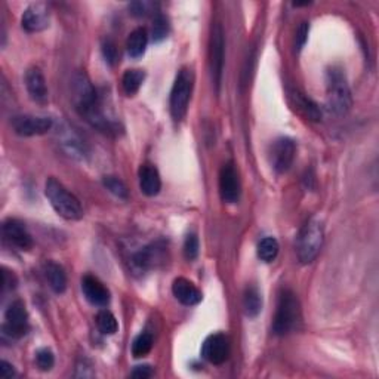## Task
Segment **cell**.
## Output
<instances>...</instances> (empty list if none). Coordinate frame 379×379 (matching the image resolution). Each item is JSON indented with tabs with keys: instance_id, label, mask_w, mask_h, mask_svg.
Returning a JSON list of instances; mask_svg holds the SVG:
<instances>
[{
	"instance_id": "cell-1",
	"label": "cell",
	"mask_w": 379,
	"mask_h": 379,
	"mask_svg": "<svg viewBox=\"0 0 379 379\" xmlns=\"http://www.w3.org/2000/svg\"><path fill=\"white\" fill-rule=\"evenodd\" d=\"M71 100L76 112L92 128L108 135H116L120 132V125L105 113L101 98L98 96L94 84L83 73H77L71 80Z\"/></svg>"
},
{
	"instance_id": "cell-2",
	"label": "cell",
	"mask_w": 379,
	"mask_h": 379,
	"mask_svg": "<svg viewBox=\"0 0 379 379\" xmlns=\"http://www.w3.org/2000/svg\"><path fill=\"white\" fill-rule=\"evenodd\" d=\"M301 323V305L295 293L283 289L278 295L277 310L273 319V332L277 336H285L295 332Z\"/></svg>"
},
{
	"instance_id": "cell-3",
	"label": "cell",
	"mask_w": 379,
	"mask_h": 379,
	"mask_svg": "<svg viewBox=\"0 0 379 379\" xmlns=\"http://www.w3.org/2000/svg\"><path fill=\"white\" fill-rule=\"evenodd\" d=\"M45 195L55 212L67 221H79L83 218V207L75 194L70 193L55 178H47L45 184Z\"/></svg>"
},
{
	"instance_id": "cell-4",
	"label": "cell",
	"mask_w": 379,
	"mask_h": 379,
	"mask_svg": "<svg viewBox=\"0 0 379 379\" xmlns=\"http://www.w3.org/2000/svg\"><path fill=\"white\" fill-rule=\"evenodd\" d=\"M351 105L352 98L345 75L334 67L327 71V108L336 116H344Z\"/></svg>"
},
{
	"instance_id": "cell-5",
	"label": "cell",
	"mask_w": 379,
	"mask_h": 379,
	"mask_svg": "<svg viewBox=\"0 0 379 379\" xmlns=\"http://www.w3.org/2000/svg\"><path fill=\"white\" fill-rule=\"evenodd\" d=\"M325 231L323 225L319 219L311 218L299 231V236L297 240V252L298 258L302 264H310L315 260L323 246Z\"/></svg>"
},
{
	"instance_id": "cell-6",
	"label": "cell",
	"mask_w": 379,
	"mask_h": 379,
	"mask_svg": "<svg viewBox=\"0 0 379 379\" xmlns=\"http://www.w3.org/2000/svg\"><path fill=\"white\" fill-rule=\"evenodd\" d=\"M194 87V75L190 68H182L175 79V83L170 91V114L175 121H181L186 117L188 104L191 100Z\"/></svg>"
},
{
	"instance_id": "cell-7",
	"label": "cell",
	"mask_w": 379,
	"mask_h": 379,
	"mask_svg": "<svg viewBox=\"0 0 379 379\" xmlns=\"http://www.w3.org/2000/svg\"><path fill=\"white\" fill-rule=\"evenodd\" d=\"M211 73L212 80L216 88V92H219L223 82V73H224V58H225V40H224V30L219 22H216L212 27L211 34Z\"/></svg>"
},
{
	"instance_id": "cell-8",
	"label": "cell",
	"mask_w": 379,
	"mask_h": 379,
	"mask_svg": "<svg viewBox=\"0 0 379 379\" xmlns=\"http://www.w3.org/2000/svg\"><path fill=\"white\" fill-rule=\"evenodd\" d=\"M3 334L9 338L20 339L29 331V314L26 304L17 299L5 311V323L2 326Z\"/></svg>"
},
{
	"instance_id": "cell-9",
	"label": "cell",
	"mask_w": 379,
	"mask_h": 379,
	"mask_svg": "<svg viewBox=\"0 0 379 379\" xmlns=\"http://www.w3.org/2000/svg\"><path fill=\"white\" fill-rule=\"evenodd\" d=\"M57 140L63 151L77 161H84L89 156L88 144L79 135L76 129H73L67 124H64L57 131Z\"/></svg>"
},
{
	"instance_id": "cell-10",
	"label": "cell",
	"mask_w": 379,
	"mask_h": 379,
	"mask_svg": "<svg viewBox=\"0 0 379 379\" xmlns=\"http://www.w3.org/2000/svg\"><path fill=\"white\" fill-rule=\"evenodd\" d=\"M10 125L14 128L15 133L21 137H36V135H45L52 129L54 121L51 117H42V116H15L10 120Z\"/></svg>"
},
{
	"instance_id": "cell-11",
	"label": "cell",
	"mask_w": 379,
	"mask_h": 379,
	"mask_svg": "<svg viewBox=\"0 0 379 379\" xmlns=\"http://www.w3.org/2000/svg\"><path fill=\"white\" fill-rule=\"evenodd\" d=\"M202 356L212 364H223L230 356V341L224 334H212L207 336L202 345Z\"/></svg>"
},
{
	"instance_id": "cell-12",
	"label": "cell",
	"mask_w": 379,
	"mask_h": 379,
	"mask_svg": "<svg viewBox=\"0 0 379 379\" xmlns=\"http://www.w3.org/2000/svg\"><path fill=\"white\" fill-rule=\"evenodd\" d=\"M3 240L10 248L18 251H30L33 248V237L27 231L26 225L17 219H6L2 225Z\"/></svg>"
},
{
	"instance_id": "cell-13",
	"label": "cell",
	"mask_w": 379,
	"mask_h": 379,
	"mask_svg": "<svg viewBox=\"0 0 379 379\" xmlns=\"http://www.w3.org/2000/svg\"><path fill=\"white\" fill-rule=\"evenodd\" d=\"M297 145L290 138H278L272 150V165L277 174H285L295 161Z\"/></svg>"
},
{
	"instance_id": "cell-14",
	"label": "cell",
	"mask_w": 379,
	"mask_h": 379,
	"mask_svg": "<svg viewBox=\"0 0 379 379\" xmlns=\"http://www.w3.org/2000/svg\"><path fill=\"white\" fill-rule=\"evenodd\" d=\"M219 193L227 203H236L240 198V181L233 163H225L219 172Z\"/></svg>"
},
{
	"instance_id": "cell-15",
	"label": "cell",
	"mask_w": 379,
	"mask_h": 379,
	"mask_svg": "<svg viewBox=\"0 0 379 379\" xmlns=\"http://www.w3.org/2000/svg\"><path fill=\"white\" fill-rule=\"evenodd\" d=\"M22 29L27 33H39L49 27V9L43 3H33L24 10Z\"/></svg>"
},
{
	"instance_id": "cell-16",
	"label": "cell",
	"mask_w": 379,
	"mask_h": 379,
	"mask_svg": "<svg viewBox=\"0 0 379 379\" xmlns=\"http://www.w3.org/2000/svg\"><path fill=\"white\" fill-rule=\"evenodd\" d=\"M82 292L95 307H107L110 304V290L95 276L88 274L82 278Z\"/></svg>"
},
{
	"instance_id": "cell-17",
	"label": "cell",
	"mask_w": 379,
	"mask_h": 379,
	"mask_svg": "<svg viewBox=\"0 0 379 379\" xmlns=\"http://www.w3.org/2000/svg\"><path fill=\"white\" fill-rule=\"evenodd\" d=\"M166 248L161 243H153L150 246H145L133 256V264L140 270H151L165 261Z\"/></svg>"
},
{
	"instance_id": "cell-18",
	"label": "cell",
	"mask_w": 379,
	"mask_h": 379,
	"mask_svg": "<svg viewBox=\"0 0 379 379\" xmlns=\"http://www.w3.org/2000/svg\"><path fill=\"white\" fill-rule=\"evenodd\" d=\"M26 88L29 91V95L31 96V100L36 101L38 104H45L47 101V87H46V80L43 73L31 67L26 73Z\"/></svg>"
},
{
	"instance_id": "cell-19",
	"label": "cell",
	"mask_w": 379,
	"mask_h": 379,
	"mask_svg": "<svg viewBox=\"0 0 379 379\" xmlns=\"http://www.w3.org/2000/svg\"><path fill=\"white\" fill-rule=\"evenodd\" d=\"M289 100L290 104L298 110V113L302 114L305 119H309L311 121H319L322 119V112L319 105H317L313 100L299 92L298 89H290L289 91Z\"/></svg>"
},
{
	"instance_id": "cell-20",
	"label": "cell",
	"mask_w": 379,
	"mask_h": 379,
	"mask_svg": "<svg viewBox=\"0 0 379 379\" xmlns=\"http://www.w3.org/2000/svg\"><path fill=\"white\" fill-rule=\"evenodd\" d=\"M172 292L174 297L182 305H187V307H191V305H195L202 301V292L195 288L190 280L184 277L175 278V282L172 285Z\"/></svg>"
},
{
	"instance_id": "cell-21",
	"label": "cell",
	"mask_w": 379,
	"mask_h": 379,
	"mask_svg": "<svg viewBox=\"0 0 379 379\" xmlns=\"http://www.w3.org/2000/svg\"><path fill=\"white\" fill-rule=\"evenodd\" d=\"M140 188L141 191L149 195V198H153V195H157L158 191L162 188V181L161 175H158V170L150 165L145 163L140 168Z\"/></svg>"
},
{
	"instance_id": "cell-22",
	"label": "cell",
	"mask_w": 379,
	"mask_h": 379,
	"mask_svg": "<svg viewBox=\"0 0 379 379\" xmlns=\"http://www.w3.org/2000/svg\"><path fill=\"white\" fill-rule=\"evenodd\" d=\"M43 274L46 282L55 293H64L67 289V274L64 268L57 262L49 261L43 265Z\"/></svg>"
},
{
	"instance_id": "cell-23",
	"label": "cell",
	"mask_w": 379,
	"mask_h": 379,
	"mask_svg": "<svg viewBox=\"0 0 379 379\" xmlns=\"http://www.w3.org/2000/svg\"><path fill=\"white\" fill-rule=\"evenodd\" d=\"M147 45H149V34H147V30L144 29H137L133 30L126 42V47H128V54L132 58H140L145 54Z\"/></svg>"
},
{
	"instance_id": "cell-24",
	"label": "cell",
	"mask_w": 379,
	"mask_h": 379,
	"mask_svg": "<svg viewBox=\"0 0 379 379\" xmlns=\"http://www.w3.org/2000/svg\"><path fill=\"white\" fill-rule=\"evenodd\" d=\"M243 307H244V313H246V315L251 317V319H255V317L261 313L262 298H261L258 288L249 286L246 289V292H244V298H243Z\"/></svg>"
},
{
	"instance_id": "cell-25",
	"label": "cell",
	"mask_w": 379,
	"mask_h": 379,
	"mask_svg": "<svg viewBox=\"0 0 379 379\" xmlns=\"http://www.w3.org/2000/svg\"><path fill=\"white\" fill-rule=\"evenodd\" d=\"M144 79H145V75L142 70H137V68L128 70L124 75V79H121V87H124L125 94L129 96L135 95L140 91Z\"/></svg>"
},
{
	"instance_id": "cell-26",
	"label": "cell",
	"mask_w": 379,
	"mask_h": 379,
	"mask_svg": "<svg viewBox=\"0 0 379 379\" xmlns=\"http://www.w3.org/2000/svg\"><path fill=\"white\" fill-rule=\"evenodd\" d=\"M98 331L104 335H114L119 329L116 317L108 310H101L95 317Z\"/></svg>"
},
{
	"instance_id": "cell-27",
	"label": "cell",
	"mask_w": 379,
	"mask_h": 379,
	"mask_svg": "<svg viewBox=\"0 0 379 379\" xmlns=\"http://www.w3.org/2000/svg\"><path fill=\"white\" fill-rule=\"evenodd\" d=\"M278 255V243L274 237H265L258 244V258L264 262H273Z\"/></svg>"
},
{
	"instance_id": "cell-28",
	"label": "cell",
	"mask_w": 379,
	"mask_h": 379,
	"mask_svg": "<svg viewBox=\"0 0 379 379\" xmlns=\"http://www.w3.org/2000/svg\"><path fill=\"white\" fill-rule=\"evenodd\" d=\"M153 347V336L149 332H142L132 342V354L133 357L141 359L147 356L151 351Z\"/></svg>"
},
{
	"instance_id": "cell-29",
	"label": "cell",
	"mask_w": 379,
	"mask_h": 379,
	"mask_svg": "<svg viewBox=\"0 0 379 379\" xmlns=\"http://www.w3.org/2000/svg\"><path fill=\"white\" fill-rule=\"evenodd\" d=\"M103 182H104V187H105L110 193L114 194L116 198L124 199V200H126V199L129 198V190H128V187L125 186V182L121 181V179H119V178H116V177H105V178L103 179Z\"/></svg>"
},
{
	"instance_id": "cell-30",
	"label": "cell",
	"mask_w": 379,
	"mask_h": 379,
	"mask_svg": "<svg viewBox=\"0 0 379 379\" xmlns=\"http://www.w3.org/2000/svg\"><path fill=\"white\" fill-rule=\"evenodd\" d=\"M169 33V22L168 18L162 14H157L153 21V27H151V38L154 42H161L166 39V36Z\"/></svg>"
},
{
	"instance_id": "cell-31",
	"label": "cell",
	"mask_w": 379,
	"mask_h": 379,
	"mask_svg": "<svg viewBox=\"0 0 379 379\" xmlns=\"http://www.w3.org/2000/svg\"><path fill=\"white\" fill-rule=\"evenodd\" d=\"M55 363V357L54 352L49 348H42L38 352H36V364H38V368L43 372L51 371L54 368Z\"/></svg>"
},
{
	"instance_id": "cell-32",
	"label": "cell",
	"mask_w": 379,
	"mask_h": 379,
	"mask_svg": "<svg viewBox=\"0 0 379 379\" xmlns=\"http://www.w3.org/2000/svg\"><path fill=\"white\" fill-rule=\"evenodd\" d=\"M157 5L153 2H147V0H142V2H133L129 5V10L132 15L135 17H147L153 14L156 10Z\"/></svg>"
},
{
	"instance_id": "cell-33",
	"label": "cell",
	"mask_w": 379,
	"mask_h": 379,
	"mask_svg": "<svg viewBox=\"0 0 379 379\" xmlns=\"http://www.w3.org/2000/svg\"><path fill=\"white\" fill-rule=\"evenodd\" d=\"M199 237L195 235H188L184 241V255L188 261H194L199 256Z\"/></svg>"
},
{
	"instance_id": "cell-34",
	"label": "cell",
	"mask_w": 379,
	"mask_h": 379,
	"mask_svg": "<svg viewBox=\"0 0 379 379\" xmlns=\"http://www.w3.org/2000/svg\"><path fill=\"white\" fill-rule=\"evenodd\" d=\"M103 55L108 64H112V66L116 64V61L119 58V51H117V46L113 40L105 39L103 42Z\"/></svg>"
},
{
	"instance_id": "cell-35",
	"label": "cell",
	"mask_w": 379,
	"mask_h": 379,
	"mask_svg": "<svg viewBox=\"0 0 379 379\" xmlns=\"http://www.w3.org/2000/svg\"><path fill=\"white\" fill-rule=\"evenodd\" d=\"M309 31H310L309 22H305V21L301 22V26L298 27V31H297V49H298V51H301V49L305 45V42H307Z\"/></svg>"
},
{
	"instance_id": "cell-36",
	"label": "cell",
	"mask_w": 379,
	"mask_h": 379,
	"mask_svg": "<svg viewBox=\"0 0 379 379\" xmlns=\"http://www.w3.org/2000/svg\"><path fill=\"white\" fill-rule=\"evenodd\" d=\"M132 378H138V379H145V378H151L153 376V369L151 366L144 364V366H137L135 369L131 373Z\"/></svg>"
},
{
	"instance_id": "cell-37",
	"label": "cell",
	"mask_w": 379,
	"mask_h": 379,
	"mask_svg": "<svg viewBox=\"0 0 379 379\" xmlns=\"http://www.w3.org/2000/svg\"><path fill=\"white\" fill-rule=\"evenodd\" d=\"M17 285V278L15 276L12 274L10 272H8L6 268H3V273H2V288L3 290L6 289H14Z\"/></svg>"
},
{
	"instance_id": "cell-38",
	"label": "cell",
	"mask_w": 379,
	"mask_h": 379,
	"mask_svg": "<svg viewBox=\"0 0 379 379\" xmlns=\"http://www.w3.org/2000/svg\"><path fill=\"white\" fill-rule=\"evenodd\" d=\"M0 375H2V378H12L15 375L14 366L3 360L2 363H0Z\"/></svg>"
}]
</instances>
